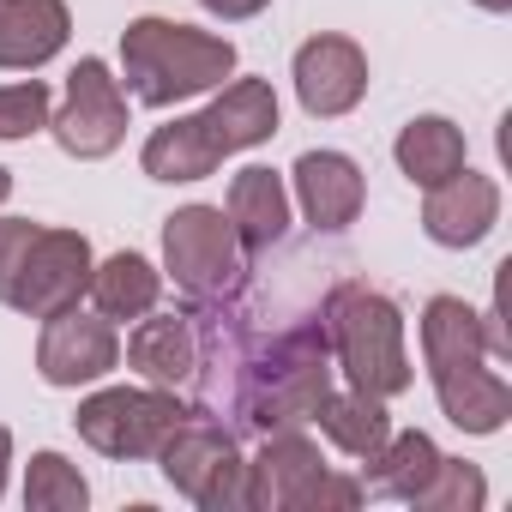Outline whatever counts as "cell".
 <instances>
[{"instance_id": "6da1fadb", "label": "cell", "mask_w": 512, "mask_h": 512, "mask_svg": "<svg viewBox=\"0 0 512 512\" xmlns=\"http://www.w3.org/2000/svg\"><path fill=\"white\" fill-rule=\"evenodd\" d=\"M422 356L434 374V398L446 410V422H458L464 434H500L512 416V386L482 368L488 338H482V314H470L458 296H434L422 308Z\"/></svg>"}, {"instance_id": "5bb4252c", "label": "cell", "mask_w": 512, "mask_h": 512, "mask_svg": "<svg viewBox=\"0 0 512 512\" xmlns=\"http://www.w3.org/2000/svg\"><path fill=\"white\" fill-rule=\"evenodd\" d=\"M290 175H296V199H302L314 229H350L362 217L368 181L344 151H302Z\"/></svg>"}, {"instance_id": "8992f818", "label": "cell", "mask_w": 512, "mask_h": 512, "mask_svg": "<svg viewBox=\"0 0 512 512\" xmlns=\"http://www.w3.org/2000/svg\"><path fill=\"white\" fill-rule=\"evenodd\" d=\"M163 266L193 302H223L247 284V253L223 205H181L163 217Z\"/></svg>"}, {"instance_id": "d6986e66", "label": "cell", "mask_w": 512, "mask_h": 512, "mask_svg": "<svg viewBox=\"0 0 512 512\" xmlns=\"http://www.w3.org/2000/svg\"><path fill=\"white\" fill-rule=\"evenodd\" d=\"M139 163H145L151 181H205V175L223 163V151L211 145V133H205L199 115H181V121L157 127V133L145 139Z\"/></svg>"}, {"instance_id": "30bf717a", "label": "cell", "mask_w": 512, "mask_h": 512, "mask_svg": "<svg viewBox=\"0 0 512 512\" xmlns=\"http://www.w3.org/2000/svg\"><path fill=\"white\" fill-rule=\"evenodd\" d=\"M115 362H121V338L103 314H79V308L49 314V326L37 338V374L49 386H91V380L115 374Z\"/></svg>"}, {"instance_id": "ac0fdd59", "label": "cell", "mask_w": 512, "mask_h": 512, "mask_svg": "<svg viewBox=\"0 0 512 512\" xmlns=\"http://www.w3.org/2000/svg\"><path fill=\"white\" fill-rule=\"evenodd\" d=\"M199 121H205V133H211V145L223 157L253 151V145H266L278 133V91L266 79H235V85H223V97Z\"/></svg>"}, {"instance_id": "e0dca14e", "label": "cell", "mask_w": 512, "mask_h": 512, "mask_svg": "<svg viewBox=\"0 0 512 512\" xmlns=\"http://www.w3.org/2000/svg\"><path fill=\"white\" fill-rule=\"evenodd\" d=\"M229 229L241 241V253H266L284 241L290 229V187L278 169H241L229 181Z\"/></svg>"}, {"instance_id": "ba28073f", "label": "cell", "mask_w": 512, "mask_h": 512, "mask_svg": "<svg viewBox=\"0 0 512 512\" xmlns=\"http://www.w3.org/2000/svg\"><path fill=\"white\" fill-rule=\"evenodd\" d=\"M157 464H163V482H169L175 494H187L193 506H205V512H235V506H247V464H241L229 428L211 422V416H199V410L163 440Z\"/></svg>"}, {"instance_id": "f546056e", "label": "cell", "mask_w": 512, "mask_h": 512, "mask_svg": "<svg viewBox=\"0 0 512 512\" xmlns=\"http://www.w3.org/2000/svg\"><path fill=\"white\" fill-rule=\"evenodd\" d=\"M7 193H13V175H7V169H0V205H7Z\"/></svg>"}, {"instance_id": "3957f363", "label": "cell", "mask_w": 512, "mask_h": 512, "mask_svg": "<svg viewBox=\"0 0 512 512\" xmlns=\"http://www.w3.org/2000/svg\"><path fill=\"white\" fill-rule=\"evenodd\" d=\"M121 73L145 109H169L199 91H217L235 73V43L175 19H133L121 31Z\"/></svg>"}, {"instance_id": "cb8c5ba5", "label": "cell", "mask_w": 512, "mask_h": 512, "mask_svg": "<svg viewBox=\"0 0 512 512\" xmlns=\"http://www.w3.org/2000/svg\"><path fill=\"white\" fill-rule=\"evenodd\" d=\"M91 482L79 476V464H67L61 452H37L25 470V506L31 512H85Z\"/></svg>"}, {"instance_id": "2e32d148", "label": "cell", "mask_w": 512, "mask_h": 512, "mask_svg": "<svg viewBox=\"0 0 512 512\" xmlns=\"http://www.w3.org/2000/svg\"><path fill=\"white\" fill-rule=\"evenodd\" d=\"M67 0H0V67L37 73L67 49Z\"/></svg>"}, {"instance_id": "83f0119b", "label": "cell", "mask_w": 512, "mask_h": 512, "mask_svg": "<svg viewBox=\"0 0 512 512\" xmlns=\"http://www.w3.org/2000/svg\"><path fill=\"white\" fill-rule=\"evenodd\" d=\"M7 464H13V434L0 428V488H7Z\"/></svg>"}, {"instance_id": "8fae6325", "label": "cell", "mask_w": 512, "mask_h": 512, "mask_svg": "<svg viewBox=\"0 0 512 512\" xmlns=\"http://www.w3.org/2000/svg\"><path fill=\"white\" fill-rule=\"evenodd\" d=\"M296 97L308 115L332 121V115H350L362 97H368V55L350 43V37H308L296 49Z\"/></svg>"}, {"instance_id": "ffe728a7", "label": "cell", "mask_w": 512, "mask_h": 512, "mask_svg": "<svg viewBox=\"0 0 512 512\" xmlns=\"http://www.w3.org/2000/svg\"><path fill=\"white\" fill-rule=\"evenodd\" d=\"M314 422L326 428V440L338 446V452H350V458H374L380 446H386V434H392V416H386V398H374V392H326L320 398V410H314Z\"/></svg>"}, {"instance_id": "7c38bea8", "label": "cell", "mask_w": 512, "mask_h": 512, "mask_svg": "<svg viewBox=\"0 0 512 512\" xmlns=\"http://www.w3.org/2000/svg\"><path fill=\"white\" fill-rule=\"evenodd\" d=\"M320 476H326L320 446L308 434H296V428H278V434H266V446L253 452V464H247V506H260V512H302Z\"/></svg>"}, {"instance_id": "4fadbf2b", "label": "cell", "mask_w": 512, "mask_h": 512, "mask_svg": "<svg viewBox=\"0 0 512 512\" xmlns=\"http://www.w3.org/2000/svg\"><path fill=\"white\" fill-rule=\"evenodd\" d=\"M494 223H500V187H494L488 175H476V169L446 175V181L428 187V199H422V229H428V241H440V247H476Z\"/></svg>"}, {"instance_id": "603a6c76", "label": "cell", "mask_w": 512, "mask_h": 512, "mask_svg": "<svg viewBox=\"0 0 512 512\" xmlns=\"http://www.w3.org/2000/svg\"><path fill=\"white\" fill-rule=\"evenodd\" d=\"M362 464H368L362 494H392V500H410V494L434 476L440 446H434L422 428H410V434H386V446H380L374 458H362Z\"/></svg>"}, {"instance_id": "7402d4cb", "label": "cell", "mask_w": 512, "mask_h": 512, "mask_svg": "<svg viewBox=\"0 0 512 512\" xmlns=\"http://www.w3.org/2000/svg\"><path fill=\"white\" fill-rule=\"evenodd\" d=\"M398 169H404L416 187H440L446 175L464 169V133H458L446 115H416V121L398 133Z\"/></svg>"}, {"instance_id": "4316f807", "label": "cell", "mask_w": 512, "mask_h": 512, "mask_svg": "<svg viewBox=\"0 0 512 512\" xmlns=\"http://www.w3.org/2000/svg\"><path fill=\"white\" fill-rule=\"evenodd\" d=\"M205 13H217V19H229V25H241V19H253V13H266L272 0H199Z\"/></svg>"}, {"instance_id": "277c9868", "label": "cell", "mask_w": 512, "mask_h": 512, "mask_svg": "<svg viewBox=\"0 0 512 512\" xmlns=\"http://www.w3.org/2000/svg\"><path fill=\"white\" fill-rule=\"evenodd\" d=\"M91 241L79 229H49L31 217H0V302L49 320L61 308H79L91 290Z\"/></svg>"}, {"instance_id": "484cf974", "label": "cell", "mask_w": 512, "mask_h": 512, "mask_svg": "<svg viewBox=\"0 0 512 512\" xmlns=\"http://www.w3.org/2000/svg\"><path fill=\"white\" fill-rule=\"evenodd\" d=\"M49 85L25 79V85H0V139H31L49 127Z\"/></svg>"}, {"instance_id": "44dd1931", "label": "cell", "mask_w": 512, "mask_h": 512, "mask_svg": "<svg viewBox=\"0 0 512 512\" xmlns=\"http://www.w3.org/2000/svg\"><path fill=\"white\" fill-rule=\"evenodd\" d=\"M157 296H163V272L145 253H115V260L91 266V302L103 320H139L157 308Z\"/></svg>"}, {"instance_id": "f1b7e54d", "label": "cell", "mask_w": 512, "mask_h": 512, "mask_svg": "<svg viewBox=\"0 0 512 512\" xmlns=\"http://www.w3.org/2000/svg\"><path fill=\"white\" fill-rule=\"evenodd\" d=\"M476 7H488V13H506V7H512V0H476Z\"/></svg>"}, {"instance_id": "52a82bcc", "label": "cell", "mask_w": 512, "mask_h": 512, "mask_svg": "<svg viewBox=\"0 0 512 512\" xmlns=\"http://www.w3.org/2000/svg\"><path fill=\"white\" fill-rule=\"evenodd\" d=\"M193 410L169 392V386H109L97 398L79 404L73 428L85 446H97L103 458H157L163 440L187 422Z\"/></svg>"}, {"instance_id": "7a4b0ae2", "label": "cell", "mask_w": 512, "mask_h": 512, "mask_svg": "<svg viewBox=\"0 0 512 512\" xmlns=\"http://www.w3.org/2000/svg\"><path fill=\"white\" fill-rule=\"evenodd\" d=\"M332 392V344L326 326H296L284 338H272L260 356H235V422L241 428H296L314 422L320 398Z\"/></svg>"}, {"instance_id": "5b68a950", "label": "cell", "mask_w": 512, "mask_h": 512, "mask_svg": "<svg viewBox=\"0 0 512 512\" xmlns=\"http://www.w3.org/2000/svg\"><path fill=\"white\" fill-rule=\"evenodd\" d=\"M320 326H326V344H332V356L344 362V374H350L356 392L398 398V392L410 386L404 314H398L380 290H368V284H338Z\"/></svg>"}, {"instance_id": "9c48e42d", "label": "cell", "mask_w": 512, "mask_h": 512, "mask_svg": "<svg viewBox=\"0 0 512 512\" xmlns=\"http://www.w3.org/2000/svg\"><path fill=\"white\" fill-rule=\"evenodd\" d=\"M49 133H55V145H61L67 157H79V163H97V157H109V151L127 139V97H121V79H115L97 55H85V61L67 73V103H61V115H49Z\"/></svg>"}, {"instance_id": "d4e9b609", "label": "cell", "mask_w": 512, "mask_h": 512, "mask_svg": "<svg viewBox=\"0 0 512 512\" xmlns=\"http://www.w3.org/2000/svg\"><path fill=\"white\" fill-rule=\"evenodd\" d=\"M482 500H488L482 470H476V464H464V458H446V452H440L434 476L410 494V506H422V512H476Z\"/></svg>"}, {"instance_id": "9a60e30c", "label": "cell", "mask_w": 512, "mask_h": 512, "mask_svg": "<svg viewBox=\"0 0 512 512\" xmlns=\"http://www.w3.org/2000/svg\"><path fill=\"white\" fill-rule=\"evenodd\" d=\"M127 362L151 380V386H187L199 374V326L193 314H139L133 338H127Z\"/></svg>"}]
</instances>
